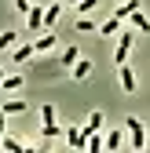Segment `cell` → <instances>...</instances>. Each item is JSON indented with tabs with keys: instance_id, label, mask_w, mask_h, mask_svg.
Segmentation results:
<instances>
[{
	"instance_id": "cell-8",
	"label": "cell",
	"mask_w": 150,
	"mask_h": 153,
	"mask_svg": "<svg viewBox=\"0 0 150 153\" xmlns=\"http://www.w3.org/2000/svg\"><path fill=\"white\" fill-rule=\"evenodd\" d=\"M99 33H103V36H117V33H121V18H117V15H110L106 22L99 26Z\"/></svg>"
},
{
	"instance_id": "cell-4",
	"label": "cell",
	"mask_w": 150,
	"mask_h": 153,
	"mask_svg": "<svg viewBox=\"0 0 150 153\" xmlns=\"http://www.w3.org/2000/svg\"><path fill=\"white\" fill-rule=\"evenodd\" d=\"M117 76H121V91H124V95H132V91L139 88V84H136V73L128 69V62H124V66H117Z\"/></svg>"
},
{
	"instance_id": "cell-17",
	"label": "cell",
	"mask_w": 150,
	"mask_h": 153,
	"mask_svg": "<svg viewBox=\"0 0 150 153\" xmlns=\"http://www.w3.org/2000/svg\"><path fill=\"white\" fill-rule=\"evenodd\" d=\"M0 109H4L8 117H11V113H26V102H22V99H11V102H4V106H0Z\"/></svg>"
},
{
	"instance_id": "cell-6",
	"label": "cell",
	"mask_w": 150,
	"mask_h": 153,
	"mask_svg": "<svg viewBox=\"0 0 150 153\" xmlns=\"http://www.w3.org/2000/svg\"><path fill=\"white\" fill-rule=\"evenodd\" d=\"M70 69H73V80H84V76H92V59H77Z\"/></svg>"
},
{
	"instance_id": "cell-22",
	"label": "cell",
	"mask_w": 150,
	"mask_h": 153,
	"mask_svg": "<svg viewBox=\"0 0 150 153\" xmlns=\"http://www.w3.org/2000/svg\"><path fill=\"white\" fill-rule=\"evenodd\" d=\"M95 4H99V0H81V4H77V11H81V15H88L92 7H95Z\"/></svg>"
},
{
	"instance_id": "cell-3",
	"label": "cell",
	"mask_w": 150,
	"mask_h": 153,
	"mask_svg": "<svg viewBox=\"0 0 150 153\" xmlns=\"http://www.w3.org/2000/svg\"><path fill=\"white\" fill-rule=\"evenodd\" d=\"M66 146H70V149H88L84 128H66Z\"/></svg>"
},
{
	"instance_id": "cell-12",
	"label": "cell",
	"mask_w": 150,
	"mask_h": 153,
	"mask_svg": "<svg viewBox=\"0 0 150 153\" xmlns=\"http://www.w3.org/2000/svg\"><path fill=\"white\" fill-rule=\"evenodd\" d=\"M99 128H103V113H92V117H88V124H84V135L92 139V135H95Z\"/></svg>"
},
{
	"instance_id": "cell-2",
	"label": "cell",
	"mask_w": 150,
	"mask_h": 153,
	"mask_svg": "<svg viewBox=\"0 0 150 153\" xmlns=\"http://www.w3.org/2000/svg\"><path fill=\"white\" fill-rule=\"evenodd\" d=\"M132 44H136V36H132V33H121V36H117V51H114V66H124V62H128V55H132Z\"/></svg>"
},
{
	"instance_id": "cell-9",
	"label": "cell",
	"mask_w": 150,
	"mask_h": 153,
	"mask_svg": "<svg viewBox=\"0 0 150 153\" xmlns=\"http://www.w3.org/2000/svg\"><path fill=\"white\" fill-rule=\"evenodd\" d=\"M59 7H62V0H55L51 7H44V29H51L55 22H59Z\"/></svg>"
},
{
	"instance_id": "cell-13",
	"label": "cell",
	"mask_w": 150,
	"mask_h": 153,
	"mask_svg": "<svg viewBox=\"0 0 150 153\" xmlns=\"http://www.w3.org/2000/svg\"><path fill=\"white\" fill-rule=\"evenodd\" d=\"M124 135H128V131H121V128H114V131H110V135H106V149H117V146L124 142Z\"/></svg>"
},
{
	"instance_id": "cell-15",
	"label": "cell",
	"mask_w": 150,
	"mask_h": 153,
	"mask_svg": "<svg viewBox=\"0 0 150 153\" xmlns=\"http://www.w3.org/2000/svg\"><path fill=\"white\" fill-rule=\"evenodd\" d=\"M128 22H132V26H136V29H139V33H150V18H146V15H143V11H136V15H132V18H128Z\"/></svg>"
},
{
	"instance_id": "cell-10",
	"label": "cell",
	"mask_w": 150,
	"mask_h": 153,
	"mask_svg": "<svg viewBox=\"0 0 150 153\" xmlns=\"http://www.w3.org/2000/svg\"><path fill=\"white\" fill-rule=\"evenodd\" d=\"M26 22H29V29H44V7H29Z\"/></svg>"
},
{
	"instance_id": "cell-5",
	"label": "cell",
	"mask_w": 150,
	"mask_h": 153,
	"mask_svg": "<svg viewBox=\"0 0 150 153\" xmlns=\"http://www.w3.org/2000/svg\"><path fill=\"white\" fill-rule=\"evenodd\" d=\"M33 55H37V48H33V44H15V51H11V59H15L18 66H22L26 59H33Z\"/></svg>"
},
{
	"instance_id": "cell-1",
	"label": "cell",
	"mask_w": 150,
	"mask_h": 153,
	"mask_svg": "<svg viewBox=\"0 0 150 153\" xmlns=\"http://www.w3.org/2000/svg\"><path fill=\"white\" fill-rule=\"evenodd\" d=\"M124 131H128V146H132V149H146V128H143L139 117H128Z\"/></svg>"
},
{
	"instance_id": "cell-24",
	"label": "cell",
	"mask_w": 150,
	"mask_h": 153,
	"mask_svg": "<svg viewBox=\"0 0 150 153\" xmlns=\"http://www.w3.org/2000/svg\"><path fill=\"white\" fill-rule=\"evenodd\" d=\"M62 4H81V0H62Z\"/></svg>"
},
{
	"instance_id": "cell-16",
	"label": "cell",
	"mask_w": 150,
	"mask_h": 153,
	"mask_svg": "<svg viewBox=\"0 0 150 153\" xmlns=\"http://www.w3.org/2000/svg\"><path fill=\"white\" fill-rule=\"evenodd\" d=\"M55 44H59V40H55V33H44V36H40V40H37L33 48H37V51H51Z\"/></svg>"
},
{
	"instance_id": "cell-19",
	"label": "cell",
	"mask_w": 150,
	"mask_h": 153,
	"mask_svg": "<svg viewBox=\"0 0 150 153\" xmlns=\"http://www.w3.org/2000/svg\"><path fill=\"white\" fill-rule=\"evenodd\" d=\"M0 146H4V149H11V153H22V149H26V142H18V139H8V135L0 139Z\"/></svg>"
},
{
	"instance_id": "cell-18",
	"label": "cell",
	"mask_w": 150,
	"mask_h": 153,
	"mask_svg": "<svg viewBox=\"0 0 150 153\" xmlns=\"http://www.w3.org/2000/svg\"><path fill=\"white\" fill-rule=\"evenodd\" d=\"M77 59H81V51H77V48H66V51L59 55V62H62V66H73Z\"/></svg>"
},
{
	"instance_id": "cell-25",
	"label": "cell",
	"mask_w": 150,
	"mask_h": 153,
	"mask_svg": "<svg viewBox=\"0 0 150 153\" xmlns=\"http://www.w3.org/2000/svg\"><path fill=\"white\" fill-rule=\"evenodd\" d=\"M0 84H4V69H0Z\"/></svg>"
},
{
	"instance_id": "cell-11",
	"label": "cell",
	"mask_w": 150,
	"mask_h": 153,
	"mask_svg": "<svg viewBox=\"0 0 150 153\" xmlns=\"http://www.w3.org/2000/svg\"><path fill=\"white\" fill-rule=\"evenodd\" d=\"M40 120H44V128H59V120H55V106H51V102L40 106Z\"/></svg>"
},
{
	"instance_id": "cell-21",
	"label": "cell",
	"mask_w": 150,
	"mask_h": 153,
	"mask_svg": "<svg viewBox=\"0 0 150 153\" xmlns=\"http://www.w3.org/2000/svg\"><path fill=\"white\" fill-rule=\"evenodd\" d=\"M73 29H77V33H92V29H99V26L92 22V18H84V15H81V18H77V26H73Z\"/></svg>"
},
{
	"instance_id": "cell-14",
	"label": "cell",
	"mask_w": 150,
	"mask_h": 153,
	"mask_svg": "<svg viewBox=\"0 0 150 153\" xmlns=\"http://www.w3.org/2000/svg\"><path fill=\"white\" fill-rule=\"evenodd\" d=\"M18 44V33L15 29H4V33H0V51H8V48H15Z\"/></svg>"
},
{
	"instance_id": "cell-23",
	"label": "cell",
	"mask_w": 150,
	"mask_h": 153,
	"mask_svg": "<svg viewBox=\"0 0 150 153\" xmlns=\"http://www.w3.org/2000/svg\"><path fill=\"white\" fill-rule=\"evenodd\" d=\"M4 120H8V113L0 109V139H4Z\"/></svg>"
},
{
	"instance_id": "cell-7",
	"label": "cell",
	"mask_w": 150,
	"mask_h": 153,
	"mask_svg": "<svg viewBox=\"0 0 150 153\" xmlns=\"http://www.w3.org/2000/svg\"><path fill=\"white\" fill-rule=\"evenodd\" d=\"M136 11H139V0H124V4H121V7H117V11H114V15H117V18H121V22H128V18H132V15H136Z\"/></svg>"
},
{
	"instance_id": "cell-20",
	"label": "cell",
	"mask_w": 150,
	"mask_h": 153,
	"mask_svg": "<svg viewBox=\"0 0 150 153\" xmlns=\"http://www.w3.org/2000/svg\"><path fill=\"white\" fill-rule=\"evenodd\" d=\"M22 84H26L22 76H4V84H0V88H4V91H18Z\"/></svg>"
}]
</instances>
